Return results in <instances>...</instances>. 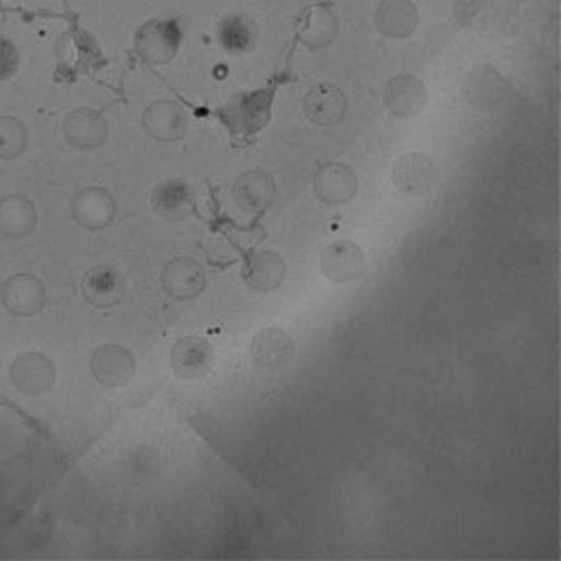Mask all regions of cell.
<instances>
[{"mask_svg":"<svg viewBox=\"0 0 561 561\" xmlns=\"http://www.w3.org/2000/svg\"><path fill=\"white\" fill-rule=\"evenodd\" d=\"M27 147V128L14 117H0V160H14Z\"/></svg>","mask_w":561,"mask_h":561,"instance_id":"25","label":"cell"},{"mask_svg":"<svg viewBox=\"0 0 561 561\" xmlns=\"http://www.w3.org/2000/svg\"><path fill=\"white\" fill-rule=\"evenodd\" d=\"M295 355L293 337L280 329H265L252 342V362L259 370L276 373L290 366Z\"/></svg>","mask_w":561,"mask_h":561,"instance_id":"13","label":"cell"},{"mask_svg":"<svg viewBox=\"0 0 561 561\" xmlns=\"http://www.w3.org/2000/svg\"><path fill=\"white\" fill-rule=\"evenodd\" d=\"M214 362H216V353L211 344L198 337L178 340L171 348V366L184 380L205 378L214 368Z\"/></svg>","mask_w":561,"mask_h":561,"instance_id":"11","label":"cell"},{"mask_svg":"<svg viewBox=\"0 0 561 561\" xmlns=\"http://www.w3.org/2000/svg\"><path fill=\"white\" fill-rule=\"evenodd\" d=\"M438 173L434 162L423 153H404L393 167L396 190L409 198H423L434 192Z\"/></svg>","mask_w":561,"mask_h":561,"instance_id":"3","label":"cell"},{"mask_svg":"<svg viewBox=\"0 0 561 561\" xmlns=\"http://www.w3.org/2000/svg\"><path fill=\"white\" fill-rule=\"evenodd\" d=\"M64 137L72 149L95 151L108 137V122L100 111L77 108L64 122Z\"/></svg>","mask_w":561,"mask_h":561,"instance_id":"7","label":"cell"},{"mask_svg":"<svg viewBox=\"0 0 561 561\" xmlns=\"http://www.w3.org/2000/svg\"><path fill=\"white\" fill-rule=\"evenodd\" d=\"M306 115L317 126H335L344 122L348 113V100L333 83H317L306 95Z\"/></svg>","mask_w":561,"mask_h":561,"instance_id":"12","label":"cell"},{"mask_svg":"<svg viewBox=\"0 0 561 561\" xmlns=\"http://www.w3.org/2000/svg\"><path fill=\"white\" fill-rule=\"evenodd\" d=\"M321 270L333 284H353L366 270V259L353 241H335L321 254Z\"/></svg>","mask_w":561,"mask_h":561,"instance_id":"10","label":"cell"},{"mask_svg":"<svg viewBox=\"0 0 561 561\" xmlns=\"http://www.w3.org/2000/svg\"><path fill=\"white\" fill-rule=\"evenodd\" d=\"M36 222L38 214L30 198L16 194L0 198V233L10 239H23L34 231Z\"/></svg>","mask_w":561,"mask_h":561,"instance_id":"24","label":"cell"},{"mask_svg":"<svg viewBox=\"0 0 561 561\" xmlns=\"http://www.w3.org/2000/svg\"><path fill=\"white\" fill-rule=\"evenodd\" d=\"M430 104L427 85L413 75H398L385 85V106L393 117H415Z\"/></svg>","mask_w":561,"mask_h":561,"instance_id":"5","label":"cell"},{"mask_svg":"<svg viewBox=\"0 0 561 561\" xmlns=\"http://www.w3.org/2000/svg\"><path fill=\"white\" fill-rule=\"evenodd\" d=\"M373 21L387 38H409L417 30V8L411 0H380Z\"/></svg>","mask_w":561,"mask_h":561,"instance_id":"21","label":"cell"},{"mask_svg":"<svg viewBox=\"0 0 561 561\" xmlns=\"http://www.w3.org/2000/svg\"><path fill=\"white\" fill-rule=\"evenodd\" d=\"M357 192V178L351 167L342 162H331L317 171L314 175V194L325 205H344Z\"/></svg>","mask_w":561,"mask_h":561,"instance_id":"18","label":"cell"},{"mask_svg":"<svg viewBox=\"0 0 561 561\" xmlns=\"http://www.w3.org/2000/svg\"><path fill=\"white\" fill-rule=\"evenodd\" d=\"M180 41L182 32L175 19H153L137 30L135 50L145 61L153 66H164L178 55Z\"/></svg>","mask_w":561,"mask_h":561,"instance_id":"1","label":"cell"},{"mask_svg":"<svg viewBox=\"0 0 561 561\" xmlns=\"http://www.w3.org/2000/svg\"><path fill=\"white\" fill-rule=\"evenodd\" d=\"M3 306L16 317H32L45 304L43 280L32 274H14L3 286Z\"/></svg>","mask_w":561,"mask_h":561,"instance_id":"16","label":"cell"},{"mask_svg":"<svg viewBox=\"0 0 561 561\" xmlns=\"http://www.w3.org/2000/svg\"><path fill=\"white\" fill-rule=\"evenodd\" d=\"M337 32H340V23L329 8L310 5L299 14L297 36L304 45H308V48H312V50L325 48V45L333 43Z\"/></svg>","mask_w":561,"mask_h":561,"instance_id":"20","label":"cell"},{"mask_svg":"<svg viewBox=\"0 0 561 561\" xmlns=\"http://www.w3.org/2000/svg\"><path fill=\"white\" fill-rule=\"evenodd\" d=\"M245 280L248 286L256 293H272L276 290L286 278V263L276 252L259 250L248 259L245 265Z\"/></svg>","mask_w":561,"mask_h":561,"instance_id":"23","label":"cell"},{"mask_svg":"<svg viewBox=\"0 0 561 561\" xmlns=\"http://www.w3.org/2000/svg\"><path fill=\"white\" fill-rule=\"evenodd\" d=\"M57 368L43 353H23L12 364V385L19 393L36 398L55 387Z\"/></svg>","mask_w":561,"mask_h":561,"instance_id":"4","label":"cell"},{"mask_svg":"<svg viewBox=\"0 0 561 561\" xmlns=\"http://www.w3.org/2000/svg\"><path fill=\"white\" fill-rule=\"evenodd\" d=\"M233 201L248 214H265L276 198V184L263 171H245L233 182Z\"/></svg>","mask_w":561,"mask_h":561,"instance_id":"15","label":"cell"},{"mask_svg":"<svg viewBox=\"0 0 561 561\" xmlns=\"http://www.w3.org/2000/svg\"><path fill=\"white\" fill-rule=\"evenodd\" d=\"M207 286L205 270L194 259H173L162 270V288L178 301L196 299Z\"/></svg>","mask_w":561,"mask_h":561,"instance_id":"9","label":"cell"},{"mask_svg":"<svg viewBox=\"0 0 561 561\" xmlns=\"http://www.w3.org/2000/svg\"><path fill=\"white\" fill-rule=\"evenodd\" d=\"M90 373L104 387H124L135 373V357L126 346L104 344L92 353Z\"/></svg>","mask_w":561,"mask_h":561,"instance_id":"8","label":"cell"},{"mask_svg":"<svg viewBox=\"0 0 561 561\" xmlns=\"http://www.w3.org/2000/svg\"><path fill=\"white\" fill-rule=\"evenodd\" d=\"M83 299L100 310L115 308L124 299V278L117 270L100 265L83 276Z\"/></svg>","mask_w":561,"mask_h":561,"instance_id":"17","label":"cell"},{"mask_svg":"<svg viewBox=\"0 0 561 561\" xmlns=\"http://www.w3.org/2000/svg\"><path fill=\"white\" fill-rule=\"evenodd\" d=\"M72 220L83 229H104L115 220L117 203L111 192L102 186H88L81 190L70 205Z\"/></svg>","mask_w":561,"mask_h":561,"instance_id":"6","label":"cell"},{"mask_svg":"<svg viewBox=\"0 0 561 561\" xmlns=\"http://www.w3.org/2000/svg\"><path fill=\"white\" fill-rule=\"evenodd\" d=\"M145 130L158 139V142H178L184 137L186 128H190V117H186L184 108L171 100L153 102L142 117Z\"/></svg>","mask_w":561,"mask_h":561,"instance_id":"14","label":"cell"},{"mask_svg":"<svg viewBox=\"0 0 561 561\" xmlns=\"http://www.w3.org/2000/svg\"><path fill=\"white\" fill-rule=\"evenodd\" d=\"M19 66H21L19 48L10 38L0 36V81L12 79L19 72Z\"/></svg>","mask_w":561,"mask_h":561,"instance_id":"26","label":"cell"},{"mask_svg":"<svg viewBox=\"0 0 561 561\" xmlns=\"http://www.w3.org/2000/svg\"><path fill=\"white\" fill-rule=\"evenodd\" d=\"M218 43L229 55H248L259 43V25L248 14H227L218 23Z\"/></svg>","mask_w":561,"mask_h":561,"instance_id":"22","label":"cell"},{"mask_svg":"<svg viewBox=\"0 0 561 561\" xmlns=\"http://www.w3.org/2000/svg\"><path fill=\"white\" fill-rule=\"evenodd\" d=\"M153 209L164 220H186L196 216V198L192 186L182 180H164L153 192Z\"/></svg>","mask_w":561,"mask_h":561,"instance_id":"19","label":"cell"},{"mask_svg":"<svg viewBox=\"0 0 561 561\" xmlns=\"http://www.w3.org/2000/svg\"><path fill=\"white\" fill-rule=\"evenodd\" d=\"M270 106H272V90L241 92V95L229 100V104L220 111V117L233 133L250 135L267 124Z\"/></svg>","mask_w":561,"mask_h":561,"instance_id":"2","label":"cell"}]
</instances>
